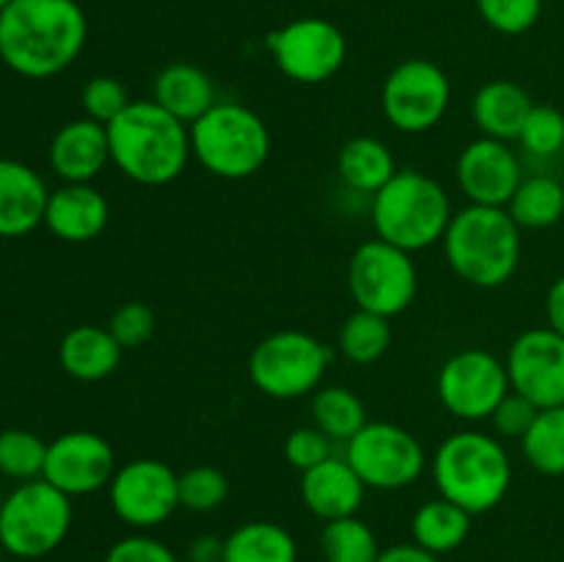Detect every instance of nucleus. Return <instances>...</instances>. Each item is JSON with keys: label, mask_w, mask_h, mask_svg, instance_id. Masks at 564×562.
Returning <instances> with one entry per match:
<instances>
[{"label": "nucleus", "mask_w": 564, "mask_h": 562, "mask_svg": "<svg viewBox=\"0 0 564 562\" xmlns=\"http://www.w3.org/2000/svg\"><path fill=\"white\" fill-rule=\"evenodd\" d=\"M86 39L88 20L77 0H11L0 11V61L28 80L69 69Z\"/></svg>", "instance_id": "1"}, {"label": "nucleus", "mask_w": 564, "mask_h": 562, "mask_svg": "<svg viewBox=\"0 0 564 562\" xmlns=\"http://www.w3.org/2000/svg\"><path fill=\"white\" fill-rule=\"evenodd\" d=\"M110 163L147 187L180 180L193 158L191 127L160 108L154 99H132L130 108L108 125Z\"/></svg>", "instance_id": "2"}, {"label": "nucleus", "mask_w": 564, "mask_h": 562, "mask_svg": "<svg viewBox=\"0 0 564 562\" xmlns=\"http://www.w3.org/2000/svg\"><path fill=\"white\" fill-rule=\"evenodd\" d=\"M521 231L505 207L468 204L452 215L441 246L457 279L479 290H496L521 264Z\"/></svg>", "instance_id": "3"}, {"label": "nucleus", "mask_w": 564, "mask_h": 562, "mask_svg": "<svg viewBox=\"0 0 564 562\" xmlns=\"http://www.w3.org/2000/svg\"><path fill=\"white\" fill-rule=\"evenodd\" d=\"M438 496L471 516L490 512L505 501L512 485V461L499 435L457 430L446 435L430 461Z\"/></svg>", "instance_id": "4"}, {"label": "nucleus", "mask_w": 564, "mask_h": 562, "mask_svg": "<svg viewBox=\"0 0 564 562\" xmlns=\"http://www.w3.org/2000/svg\"><path fill=\"white\" fill-rule=\"evenodd\" d=\"M452 209L449 193L438 180L416 169H400L372 196L375 237L408 253L424 251L444 240Z\"/></svg>", "instance_id": "5"}, {"label": "nucleus", "mask_w": 564, "mask_h": 562, "mask_svg": "<svg viewBox=\"0 0 564 562\" xmlns=\"http://www.w3.org/2000/svg\"><path fill=\"white\" fill-rule=\"evenodd\" d=\"M196 163L218 180H248L270 158V130L257 110L240 102H218L191 125Z\"/></svg>", "instance_id": "6"}, {"label": "nucleus", "mask_w": 564, "mask_h": 562, "mask_svg": "<svg viewBox=\"0 0 564 562\" xmlns=\"http://www.w3.org/2000/svg\"><path fill=\"white\" fill-rule=\"evenodd\" d=\"M72 518V496L47 479L17 483L0 501V549L17 560H42L64 543Z\"/></svg>", "instance_id": "7"}, {"label": "nucleus", "mask_w": 564, "mask_h": 562, "mask_svg": "<svg viewBox=\"0 0 564 562\" xmlns=\"http://www.w3.org/2000/svg\"><path fill=\"white\" fill-rule=\"evenodd\" d=\"M330 350L306 331H275L248 356V378L273 400H297L323 386Z\"/></svg>", "instance_id": "8"}, {"label": "nucleus", "mask_w": 564, "mask_h": 562, "mask_svg": "<svg viewBox=\"0 0 564 562\" xmlns=\"http://www.w3.org/2000/svg\"><path fill=\"white\" fill-rule=\"evenodd\" d=\"M347 290L364 312L397 317L419 292V270L413 253L372 237L352 251L347 264Z\"/></svg>", "instance_id": "9"}, {"label": "nucleus", "mask_w": 564, "mask_h": 562, "mask_svg": "<svg viewBox=\"0 0 564 562\" xmlns=\"http://www.w3.org/2000/svg\"><path fill=\"white\" fill-rule=\"evenodd\" d=\"M452 102V83L438 64L408 58L386 75L380 108L397 132L422 136L444 121Z\"/></svg>", "instance_id": "10"}, {"label": "nucleus", "mask_w": 564, "mask_h": 562, "mask_svg": "<svg viewBox=\"0 0 564 562\" xmlns=\"http://www.w3.org/2000/svg\"><path fill=\"white\" fill-rule=\"evenodd\" d=\"M345 457L361 483L375 490H400L427 468V452L411 430L391 422H367L345 444Z\"/></svg>", "instance_id": "11"}, {"label": "nucleus", "mask_w": 564, "mask_h": 562, "mask_svg": "<svg viewBox=\"0 0 564 562\" xmlns=\"http://www.w3.org/2000/svg\"><path fill=\"white\" fill-rule=\"evenodd\" d=\"M438 400L455 419L477 424L490 419L501 400L510 395V375L505 361L482 347H466L438 369Z\"/></svg>", "instance_id": "12"}, {"label": "nucleus", "mask_w": 564, "mask_h": 562, "mask_svg": "<svg viewBox=\"0 0 564 562\" xmlns=\"http://www.w3.org/2000/svg\"><path fill=\"white\" fill-rule=\"evenodd\" d=\"M273 64L284 77L303 86L330 80L347 61V39L323 17H301L268 36Z\"/></svg>", "instance_id": "13"}, {"label": "nucleus", "mask_w": 564, "mask_h": 562, "mask_svg": "<svg viewBox=\"0 0 564 562\" xmlns=\"http://www.w3.org/2000/svg\"><path fill=\"white\" fill-rule=\"evenodd\" d=\"M108 499L121 523L147 532L180 510V474L158 457H135L116 468Z\"/></svg>", "instance_id": "14"}, {"label": "nucleus", "mask_w": 564, "mask_h": 562, "mask_svg": "<svg viewBox=\"0 0 564 562\" xmlns=\"http://www.w3.org/2000/svg\"><path fill=\"white\" fill-rule=\"evenodd\" d=\"M510 389L538 408L564 406V336L554 328H529L516 336L505 358Z\"/></svg>", "instance_id": "15"}, {"label": "nucleus", "mask_w": 564, "mask_h": 562, "mask_svg": "<svg viewBox=\"0 0 564 562\" xmlns=\"http://www.w3.org/2000/svg\"><path fill=\"white\" fill-rule=\"evenodd\" d=\"M116 468V452L108 439L94 430H69L47 444L42 479L75 499L108 488Z\"/></svg>", "instance_id": "16"}, {"label": "nucleus", "mask_w": 564, "mask_h": 562, "mask_svg": "<svg viewBox=\"0 0 564 562\" xmlns=\"http://www.w3.org/2000/svg\"><path fill=\"white\" fill-rule=\"evenodd\" d=\"M455 174L468 204H482V207H507L523 180L521 160L510 141L485 136L466 143L457 158Z\"/></svg>", "instance_id": "17"}, {"label": "nucleus", "mask_w": 564, "mask_h": 562, "mask_svg": "<svg viewBox=\"0 0 564 562\" xmlns=\"http://www.w3.org/2000/svg\"><path fill=\"white\" fill-rule=\"evenodd\" d=\"M110 204L91 182H61L50 191L44 226L64 242H91L108 229Z\"/></svg>", "instance_id": "18"}, {"label": "nucleus", "mask_w": 564, "mask_h": 562, "mask_svg": "<svg viewBox=\"0 0 564 562\" xmlns=\"http://www.w3.org/2000/svg\"><path fill=\"white\" fill-rule=\"evenodd\" d=\"M47 160L61 182H94L110 163L108 127L88 116L66 121L50 141Z\"/></svg>", "instance_id": "19"}, {"label": "nucleus", "mask_w": 564, "mask_h": 562, "mask_svg": "<svg viewBox=\"0 0 564 562\" xmlns=\"http://www.w3.org/2000/svg\"><path fill=\"white\" fill-rule=\"evenodd\" d=\"M50 187L36 169L0 158V237H25L44 226Z\"/></svg>", "instance_id": "20"}, {"label": "nucleus", "mask_w": 564, "mask_h": 562, "mask_svg": "<svg viewBox=\"0 0 564 562\" xmlns=\"http://www.w3.org/2000/svg\"><path fill=\"white\" fill-rule=\"evenodd\" d=\"M367 485L347 463L345 455L328 457L319 466L301 474V499L312 516L319 521H339V518L358 516L364 505Z\"/></svg>", "instance_id": "21"}, {"label": "nucleus", "mask_w": 564, "mask_h": 562, "mask_svg": "<svg viewBox=\"0 0 564 562\" xmlns=\"http://www.w3.org/2000/svg\"><path fill=\"white\" fill-rule=\"evenodd\" d=\"M152 99L187 127L220 102L213 77L202 66L187 64V61L169 64L158 72L152 83Z\"/></svg>", "instance_id": "22"}, {"label": "nucleus", "mask_w": 564, "mask_h": 562, "mask_svg": "<svg viewBox=\"0 0 564 562\" xmlns=\"http://www.w3.org/2000/svg\"><path fill=\"white\" fill-rule=\"evenodd\" d=\"M124 347L105 325H75L58 345V364L69 378L97 383L119 369Z\"/></svg>", "instance_id": "23"}, {"label": "nucleus", "mask_w": 564, "mask_h": 562, "mask_svg": "<svg viewBox=\"0 0 564 562\" xmlns=\"http://www.w3.org/2000/svg\"><path fill=\"white\" fill-rule=\"evenodd\" d=\"M532 108L534 102L523 86L512 80H488L474 94L471 119L479 136L496 138V141H518Z\"/></svg>", "instance_id": "24"}, {"label": "nucleus", "mask_w": 564, "mask_h": 562, "mask_svg": "<svg viewBox=\"0 0 564 562\" xmlns=\"http://www.w3.org/2000/svg\"><path fill=\"white\" fill-rule=\"evenodd\" d=\"M336 171H339V180L347 191L375 196L400 169H397L391 149L380 138L356 136L341 143Z\"/></svg>", "instance_id": "25"}, {"label": "nucleus", "mask_w": 564, "mask_h": 562, "mask_svg": "<svg viewBox=\"0 0 564 562\" xmlns=\"http://www.w3.org/2000/svg\"><path fill=\"white\" fill-rule=\"evenodd\" d=\"M471 512H466L444 496L424 501L411 518L413 543L435 556L449 554L466 543L468 532H471Z\"/></svg>", "instance_id": "26"}, {"label": "nucleus", "mask_w": 564, "mask_h": 562, "mask_svg": "<svg viewBox=\"0 0 564 562\" xmlns=\"http://www.w3.org/2000/svg\"><path fill=\"white\" fill-rule=\"evenodd\" d=\"M224 562H297V543L281 523L248 521L224 538Z\"/></svg>", "instance_id": "27"}, {"label": "nucleus", "mask_w": 564, "mask_h": 562, "mask_svg": "<svg viewBox=\"0 0 564 562\" xmlns=\"http://www.w3.org/2000/svg\"><path fill=\"white\" fill-rule=\"evenodd\" d=\"M505 209L521 229H549L564 215V185L549 174L523 176Z\"/></svg>", "instance_id": "28"}, {"label": "nucleus", "mask_w": 564, "mask_h": 562, "mask_svg": "<svg viewBox=\"0 0 564 562\" xmlns=\"http://www.w3.org/2000/svg\"><path fill=\"white\" fill-rule=\"evenodd\" d=\"M312 419L334 444H347L369 422L364 400L347 386H319L312 395Z\"/></svg>", "instance_id": "29"}, {"label": "nucleus", "mask_w": 564, "mask_h": 562, "mask_svg": "<svg viewBox=\"0 0 564 562\" xmlns=\"http://www.w3.org/2000/svg\"><path fill=\"white\" fill-rule=\"evenodd\" d=\"M391 339H394V331H391L389 317L356 309V312L341 323L336 347H339V353L350 364L367 367V364L380 361V358L389 353Z\"/></svg>", "instance_id": "30"}, {"label": "nucleus", "mask_w": 564, "mask_h": 562, "mask_svg": "<svg viewBox=\"0 0 564 562\" xmlns=\"http://www.w3.org/2000/svg\"><path fill=\"white\" fill-rule=\"evenodd\" d=\"M523 457L545 477L564 474V406L540 408L538 419L521 439Z\"/></svg>", "instance_id": "31"}, {"label": "nucleus", "mask_w": 564, "mask_h": 562, "mask_svg": "<svg viewBox=\"0 0 564 562\" xmlns=\"http://www.w3.org/2000/svg\"><path fill=\"white\" fill-rule=\"evenodd\" d=\"M325 562H378L380 545L372 527L358 516L328 521L319 534Z\"/></svg>", "instance_id": "32"}, {"label": "nucleus", "mask_w": 564, "mask_h": 562, "mask_svg": "<svg viewBox=\"0 0 564 562\" xmlns=\"http://www.w3.org/2000/svg\"><path fill=\"white\" fill-rule=\"evenodd\" d=\"M47 461V441L25 428L0 430V474L14 483L42 479Z\"/></svg>", "instance_id": "33"}, {"label": "nucleus", "mask_w": 564, "mask_h": 562, "mask_svg": "<svg viewBox=\"0 0 564 562\" xmlns=\"http://www.w3.org/2000/svg\"><path fill=\"white\" fill-rule=\"evenodd\" d=\"M518 143L532 158H554L564 149V114L554 105H534L521 127Z\"/></svg>", "instance_id": "34"}, {"label": "nucleus", "mask_w": 564, "mask_h": 562, "mask_svg": "<svg viewBox=\"0 0 564 562\" xmlns=\"http://www.w3.org/2000/svg\"><path fill=\"white\" fill-rule=\"evenodd\" d=\"M229 496V479L215 466H191L180 474V507L191 512H213Z\"/></svg>", "instance_id": "35"}, {"label": "nucleus", "mask_w": 564, "mask_h": 562, "mask_svg": "<svg viewBox=\"0 0 564 562\" xmlns=\"http://www.w3.org/2000/svg\"><path fill=\"white\" fill-rule=\"evenodd\" d=\"M479 17L505 36H521L538 25L543 0H474Z\"/></svg>", "instance_id": "36"}, {"label": "nucleus", "mask_w": 564, "mask_h": 562, "mask_svg": "<svg viewBox=\"0 0 564 562\" xmlns=\"http://www.w3.org/2000/svg\"><path fill=\"white\" fill-rule=\"evenodd\" d=\"M130 94H127L124 83L119 77L110 75H94L91 80L83 86L80 91V105L83 116L99 121V125L108 127L110 121L119 119L127 108H130Z\"/></svg>", "instance_id": "37"}, {"label": "nucleus", "mask_w": 564, "mask_h": 562, "mask_svg": "<svg viewBox=\"0 0 564 562\" xmlns=\"http://www.w3.org/2000/svg\"><path fill=\"white\" fill-rule=\"evenodd\" d=\"M108 328L124 350H138V347H143L154 336L158 320H154V312L147 306V303L130 301V303H121V306L116 309Z\"/></svg>", "instance_id": "38"}, {"label": "nucleus", "mask_w": 564, "mask_h": 562, "mask_svg": "<svg viewBox=\"0 0 564 562\" xmlns=\"http://www.w3.org/2000/svg\"><path fill=\"white\" fill-rule=\"evenodd\" d=\"M334 441L323 433L319 428L308 424V428H295L284 441V457L292 468L297 472H308V468L319 466L328 457H334Z\"/></svg>", "instance_id": "39"}, {"label": "nucleus", "mask_w": 564, "mask_h": 562, "mask_svg": "<svg viewBox=\"0 0 564 562\" xmlns=\"http://www.w3.org/2000/svg\"><path fill=\"white\" fill-rule=\"evenodd\" d=\"M538 413H540V408L534 406V402H529L527 397L510 391V395H507L505 400L496 406V411L490 413L488 422L494 424V435H499L501 441L505 439L521 441L523 435L529 433V428L534 424Z\"/></svg>", "instance_id": "40"}, {"label": "nucleus", "mask_w": 564, "mask_h": 562, "mask_svg": "<svg viewBox=\"0 0 564 562\" xmlns=\"http://www.w3.org/2000/svg\"><path fill=\"white\" fill-rule=\"evenodd\" d=\"M105 562H180L174 551L163 543V540L152 538L147 532L127 534V538L116 540L105 554Z\"/></svg>", "instance_id": "41"}, {"label": "nucleus", "mask_w": 564, "mask_h": 562, "mask_svg": "<svg viewBox=\"0 0 564 562\" xmlns=\"http://www.w3.org/2000/svg\"><path fill=\"white\" fill-rule=\"evenodd\" d=\"M187 562H224V538L198 534L187 543Z\"/></svg>", "instance_id": "42"}, {"label": "nucleus", "mask_w": 564, "mask_h": 562, "mask_svg": "<svg viewBox=\"0 0 564 562\" xmlns=\"http://www.w3.org/2000/svg\"><path fill=\"white\" fill-rule=\"evenodd\" d=\"M545 320H549V328H554L556 334L564 336V275L549 287V295H545Z\"/></svg>", "instance_id": "43"}, {"label": "nucleus", "mask_w": 564, "mask_h": 562, "mask_svg": "<svg viewBox=\"0 0 564 562\" xmlns=\"http://www.w3.org/2000/svg\"><path fill=\"white\" fill-rule=\"evenodd\" d=\"M378 562H441V556L430 554V551H424L422 545L416 543H400L380 551Z\"/></svg>", "instance_id": "44"}, {"label": "nucleus", "mask_w": 564, "mask_h": 562, "mask_svg": "<svg viewBox=\"0 0 564 562\" xmlns=\"http://www.w3.org/2000/svg\"><path fill=\"white\" fill-rule=\"evenodd\" d=\"M9 3H11V0H0V11H3Z\"/></svg>", "instance_id": "45"}]
</instances>
